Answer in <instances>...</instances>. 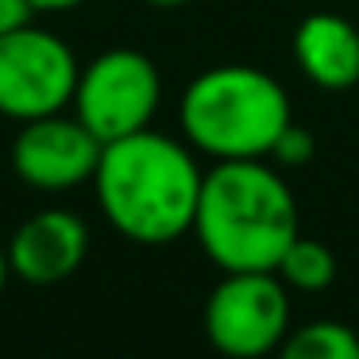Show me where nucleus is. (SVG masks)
Returning a JSON list of instances; mask_svg holds the SVG:
<instances>
[{"instance_id":"obj_5","label":"nucleus","mask_w":359,"mask_h":359,"mask_svg":"<svg viewBox=\"0 0 359 359\" xmlns=\"http://www.w3.org/2000/svg\"><path fill=\"white\" fill-rule=\"evenodd\" d=\"M201 325L224 359L274 355L290 332V290L274 271H224L205 297Z\"/></svg>"},{"instance_id":"obj_6","label":"nucleus","mask_w":359,"mask_h":359,"mask_svg":"<svg viewBox=\"0 0 359 359\" xmlns=\"http://www.w3.org/2000/svg\"><path fill=\"white\" fill-rule=\"evenodd\" d=\"M78 55L50 27L32 24L0 35V116L27 124L66 112L78 86Z\"/></svg>"},{"instance_id":"obj_12","label":"nucleus","mask_w":359,"mask_h":359,"mask_svg":"<svg viewBox=\"0 0 359 359\" xmlns=\"http://www.w3.org/2000/svg\"><path fill=\"white\" fill-rule=\"evenodd\" d=\"M313 155H317V140H313L309 128H302L297 120H290L286 132L278 135V143L271 147V158L286 170H297V166H309Z\"/></svg>"},{"instance_id":"obj_2","label":"nucleus","mask_w":359,"mask_h":359,"mask_svg":"<svg viewBox=\"0 0 359 359\" xmlns=\"http://www.w3.org/2000/svg\"><path fill=\"white\" fill-rule=\"evenodd\" d=\"M194 236L220 271H274L302 236V212L274 166L232 158L205 170Z\"/></svg>"},{"instance_id":"obj_1","label":"nucleus","mask_w":359,"mask_h":359,"mask_svg":"<svg viewBox=\"0 0 359 359\" xmlns=\"http://www.w3.org/2000/svg\"><path fill=\"white\" fill-rule=\"evenodd\" d=\"M205 170L189 143L143 128L101 147L93 194L112 232L132 243H174L194 232Z\"/></svg>"},{"instance_id":"obj_4","label":"nucleus","mask_w":359,"mask_h":359,"mask_svg":"<svg viewBox=\"0 0 359 359\" xmlns=\"http://www.w3.org/2000/svg\"><path fill=\"white\" fill-rule=\"evenodd\" d=\"M158 101H163L158 66L135 47H112L78 70L70 109L101 143H112L151 128Z\"/></svg>"},{"instance_id":"obj_11","label":"nucleus","mask_w":359,"mask_h":359,"mask_svg":"<svg viewBox=\"0 0 359 359\" xmlns=\"http://www.w3.org/2000/svg\"><path fill=\"white\" fill-rule=\"evenodd\" d=\"M274 274L286 282L290 294H320V290H328L336 282V255H332L328 243L297 236V240L282 251Z\"/></svg>"},{"instance_id":"obj_3","label":"nucleus","mask_w":359,"mask_h":359,"mask_svg":"<svg viewBox=\"0 0 359 359\" xmlns=\"http://www.w3.org/2000/svg\"><path fill=\"white\" fill-rule=\"evenodd\" d=\"M294 120L286 89L259 66H209L186 86L178 124L186 143L212 163L271 158V147Z\"/></svg>"},{"instance_id":"obj_10","label":"nucleus","mask_w":359,"mask_h":359,"mask_svg":"<svg viewBox=\"0 0 359 359\" xmlns=\"http://www.w3.org/2000/svg\"><path fill=\"white\" fill-rule=\"evenodd\" d=\"M274 359H359V332L344 320H309L290 328Z\"/></svg>"},{"instance_id":"obj_15","label":"nucleus","mask_w":359,"mask_h":359,"mask_svg":"<svg viewBox=\"0 0 359 359\" xmlns=\"http://www.w3.org/2000/svg\"><path fill=\"white\" fill-rule=\"evenodd\" d=\"M8 278H12V266H8V251L0 248V297H4V290H8Z\"/></svg>"},{"instance_id":"obj_14","label":"nucleus","mask_w":359,"mask_h":359,"mask_svg":"<svg viewBox=\"0 0 359 359\" xmlns=\"http://www.w3.org/2000/svg\"><path fill=\"white\" fill-rule=\"evenodd\" d=\"M81 4H86V0H32V8H35V16H39V12H74V8H81Z\"/></svg>"},{"instance_id":"obj_7","label":"nucleus","mask_w":359,"mask_h":359,"mask_svg":"<svg viewBox=\"0 0 359 359\" xmlns=\"http://www.w3.org/2000/svg\"><path fill=\"white\" fill-rule=\"evenodd\" d=\"M101 147L104 143L74 112H55V116L20 124L16 140H12V170L32 189L66 194V189L93 182Z\"/></svg>"},{"instance_id":"obj_8","label":"nucleus","mask_w":359,"mask_h":359,"mask_svg":"<svg viewBox=\"0 0 359 359\" xmlns=\"http://www.w3.org/2000/svg\"><path fill=\"white\" fill-rule=\"evenodd\" d=\"M12 278L27 286H58L89 255V224L74 209H39L20 220L8 240Z\"/></svg>"},{"instance_id":"obj_13","label":"nucleus","mask_w":359,"mask_h":359,"mask_svg":"<svg viewBox=\"0 0 359 359\" xmlns=\"http://www.w3.org/2000/svg\"><path fill=\"white\" fill-rule=\"evenodd\" d=\"M32 20H35L32 0H0V35L16 32V27L32 24Z\"/></svg>"},{"instance_id":"obj_9","label":"nucleus","mask_w":359,"mask_h":359,"mask_svg":"<svg viewBox=\"0 0 359 359\" xmlns=\"http://www.w3.org/2000/svg\"><path fill=\"white\" fill-rule=\"evenodd\" d=\"M294 62L328 93L359 86V27L336 12H309L294 32Z\"/></svg>"},{"instance_id":"obj_16","label":"nucleus","mask_w":359,"mask_h":359,"mask_svg":"<svg viewBox=\"0 0 359 359\" xmlns=\"http://www.w3.org/2000/svg\"><path fill=\"white\" fill-rule=\"evenodd\" d=\"M143 4H151V8H182L189 0H143Z\"/></svg>"}]
</instances>
